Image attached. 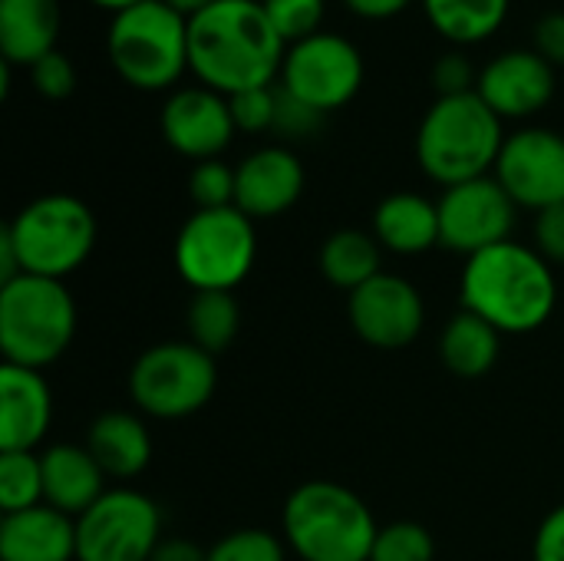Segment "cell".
Returning a JSON list of instances; mask_svg holds the SVG:
<instances>
[{"mask_svg": "<svg viewBox=\"0 0 564 561\" xmlns=\"http://www.w3.org/2000/svg\"><path fill=\"white\" fill-rule=\"evenodd\" d=\"M231 106V119L238 126V132H268L274 129V112H278V86H258V89H245L228 96Z\"/></svg>", "mask_w": 564, "mask_h": 561, "instance_id": "d6a6232c", "label": "cell"}, {"mask_svg": "<svg viewBox=\"0 0 564 561\" xmlns=\"http://www.w3.org/2000/svg\"><path fill=\"white\" fill-rule=\"evenodd\" d=\"M261 3H264V13L274 23L278 36L288 46L321 33L324 0H261Z\"/></svg>", "mask_w": 564, "mask_h": 561, "instance_id": "4dcf8cb0", "label": "cell"}, {"mask_svg": "<svg viewBox=\"0 0 564 561\" xmlns=\"http://www.w3.org/2000/svg\"><path fill=\"white\" fill-rule=\"evenodd\" d=\"M172 10H178L185 20H192L195 13H202V10H208L212 3H218V0H165Z\"/></svg>", "mask_w": 564, "mask_h": 561, "instance_id": "b9f144b4", "label": "cell"}, {"mask_svg": "<svg viewBox=\"0 0 564 561\" xmlns=\"http://www.w3.org/2000/svg\"><path fill=\"white\" fill-rule=\"evenodd\" d=\"M235 185H238V172L221 159L195 162V169L188 175V195H192L195 208H231Z\"/></svg>", "mask_w": 564, "mask_h": 561, "instance_id": "1f68e13d", "label": "cell"}, {"mask_svg": "<svg viewBox=\"0 0 564 561\" xmlns=\"http://www.w3.org/2000/svg\"><path fill=\"white\" fill-rule=\"evenodd\" d=\"M476 93L499 119H529L555 96V66L535 50H506L479 73Z\"/></svg>", "mask_w": 564, "mask_h": 561, "instance_id": "2e32d148", "label": "cell"}, {"mask_svg": "<svg viewBox=\"0 0 564 561\" xmlns=\"http://www.w3.org/2000/svg\"><path fill=\"white\" fill-rule=\"evenodd\" d=\"M86 450L109 479H135L152 463V433L129 410H106L89 423Z\"/></svg>", "mask_w": 564, "mask_h": 561, "instance_id": "44dd1931", "label": "cell"}, {"mask_svg": "<svg viewBox=\"0 0 564 561\" xmlns=\"http://www.w3.org/2000/svg\"><path fill=\"white\" fill-rule=\"evenodd\" d=\"M159 126H162V136L172 145V152L195 159V162L218 159L238 132V126L231 119L228 96H221L208 86L175 89L162 106Z\"/></svg>", "mask_w": 564, "mask_h": 561, "instance_id": "9a60e30c", "label": "cell"}, {"mask_svg": "<svg viewBox=\"0 0 564 561\" xmlns=\"http://www.w3.org/2000/svg\"><path fill=\"white\" fill-rule=\"evenodd\" d=\"M532 559L535 561H564V506L555 513H549L535 532V546H532Z\"/></svg>", "mask_w": 564, "mask_h": 561, "instance_id": "74e56055", "label": "cell"}, {"mask_svg": "<svg viewBox=\"0 0 564 561\" xmlns=\"http://www.w3.org/2000/svg\"><path fill=\"white\" fill-rule=\"evenodd\" d=\"M463 308L489 321L502 337L532 334L558 308L555 268L529 245L502 241L466 258L459 278Z\"/></svg>", "mask_w": 564, "mask_h": 561, "instance_id": "7a4b0ae2", "label": "cell"}, {"mask_svg": "<svg viewBox=\"0 0 564 561\" xmlns=\"http://www.w3.org/2000/svg\"><path fill=\"white\" fill-rule=\"evenodd\" d=\"M59 0H0V53L10 66H33L56 50Z\"/></svg>", "mask_w": 564, "mask_h": 561, "instance_id": "603a6c76", "label": "cell"}, {"mask_svg": "<svg viewBox=\"0 0 564 561\" xmlns=\"http://www.w3.org/2000/svg\"><path fill=\"white\" fill-rule=\"evenodd\" d=\"M0 561H76V519L46 503L3 516Z\"/></svg>", "mask_w": 564, "mask_h": 561, "instance_id": "ffe728a7", "label": "cell"}, {"mask_svg": "<svg viewBox=\"0 0 564 561\" xmlns=\"http://www.w3.org/2000/svg\"><path fill=\"white\" fill-rule=\"evenodd\" d=\"M350 13L364 17V20H390L397 13H403L413 0H344Z\"/></svg>", "mask_w": 564, "mask_h": 561, "instance_id": "ab89813d", "label": "cell"}, {"mask_svg": "<svg viewBox=\"0 0 564 561\" xmlns=\"http://www.w3.org/2000/svg\"><path fill=\"white\" fill-rule=\"evenodd\" d=\"M175 271L192 291H235L258 261V231L241 208H195L175 235Z\"/></svg>", "mask_w": 564, "mask_h": 561, "instance_id": "ba28073f", "label": "cell"}, {"mask_svg": "<svg viewBox=\"0 0 564 561\" xmlns=\"http://www.w3.org/2000/svg\"><path fill=\"white\" fill-rule=\"evenodd\" d=\"M241 331V304L235 291H195L188 304V341L205 354H225Z\"/></svg>", "mask_w": 564, "mask_h": 561, "instance_id": "4316f807", "label": "cell"}, {"mask_svg": "<svg viewBox=\"0 0 564 561\" xmlns=\"http://www.w3.org/2000/svg\"><path fill=\"white\" fill-rule=\"evenodd\" d=\"M76 301L56 278L20 274L0 284V350L3 364L46 370L76 337Z\"/></svg>", "mask_w": 564, "mask_h": 561, "instance_id": "5b68a950", "label": "cell"}, {"mask_svg": "<svg viewBox=\"0 0 564 561\" xmlns=\"http://www.w3.org/2000/svg\"><path fill=\"white\" fill-rule=\"evenodd\" d=\"M499 185L519 208L535 215L564 202V136L555 129L529 126L506 136L499 162L492 169Z\"/></svg>", "mask_w": 564, "mask_h": 561, "instance_id": "4fadbf2b", "label": "cell"}, {"mask_svg": "<svg viewBox=\"0 0 564 561\" xmlns=\"http://www.w3.org/2000/svg\"><path fill=\"white\" fill-rule=\"evenodd\" d=\"M502 354V334L473 311H459L440 334V360L459 380L486 377Z\"/></svg>", "mask_w": 564, "mask_h": 561, "instance_id": "cb8c5ba5", "label": "cell"}, {"mask_svg": "<svg viewBox=\"0 0 564 561\" xmlns=\"http://www.w3.org/2000/svg\"><path fill=\"white\" fill-rule=\"evenodd\" d=\"M479 76L473 73V63L463 53H443L433 66V86L440 96H466L476 93Z\"/></svg>", "mask_w": 564, "mask_h": 561, "instance_id": "d590c367", "label": "cell"}, {"mask_svg": "<svg viewBox=\"0 0 564 561\" xmlns=\"http://www.w3.org/2000/svg\"><path fill=\"white\" fill-rule=\"evenodd\" d=\"M208 561H288V542L268 529H235L208 549Z\"/></svg>", "mask_w": 564, "mask_h": 561, "instance_id": "f546056e", "label": "cell"}, {"mask_svg": "<svg viewBox=\"0 0 564 561\" xmlns=\"http://www.w3.org/2000/svg\"><path fill=\"white\" fill-rule=\"evenodd\" d=\"M364 86V56L340 33H314L284 53L281 89L297 96L317 112L347 106Z\"/></svg>", "mask_w": 564, "mask_h": 561, "instance_id": "8fae6325", "label": "cell"}, {"mask_svg": "<svg viewBox=\"0 0 564 561\" xmlns=\"http://www.w3.org/2000/svg\"><path fill=\"white\" fill-rule=\"evenodd\" d=\"M440 205V245L456 255H479L502 241H512L519 205L499 185L496 175H482L443 192Z\"/></svg>", "mask_w": 564, "mask_h": 561, "instance_id": "7c38bea8", "label": "cell"}, {"mask_svg": "<svg viewBox=\"0 0 564 561\" xmlns=\"http://www.w3.org/2000/svg\"><path fill=\"white\" fill-rule=\"evenodd\" d=\"M535 53L552 66H564V10H552L535 23Z\"/></svg>", "mask_w": 564, "mask_h": 561, "instance_id": "f35d334b", "label": "cell"}, {"mask_svg": "<svg viewBox=\"0 0 564 561\" xmlns=\"http://www.w3.org/2000/svg\"><path fill=\"white\" fill-rule=\"evenodd\" d=\"M535 251L552 268L564 265V202L535 215Z\"/></svg>", "mask_w": 564, "mask_h": 561, "instance_id": "8d00e7d4", "label": "cell"}, {"mask_svg": "<svg viewBox=\"0 0 564 561\" xmlns=\"http://www.w3.org/2000/svg\"><path fill=\"white\" fill-rule=\"evenodd\" d=\"M218 364L192 341H162L142 350L129 370L132 403L155 420H185L212 403Z\"/></svg>", "mask_w": 564, "mask_h": 561, "instance_id": "9c48e42d", "label": "cell"}, {"mask_svg": "<svg viewBox=\"0 0 564 561\" xmlns=\"http://www.w3.org/2000/svg\"><path fill=\"white\" fill-rule=\"evenodd\" d=\"M30 79H33V89L43 96V99H69L73 89H76V66L66 53L53 50L46 56H40L33 66H30Z\"/></svg>", "mask_w": 564, "mask_h": 561, "instance_id": "836d02e7", "label": "cell"}, {"mask_svg": "<svg viewBox=\"0 0 564 561\" xmlns=\"http://www.w3.org/2000/svg\"><path fill=\"white\" fill-rule=\"evenodd\" d=\"M43 503V466L36 453H0V509L3 516Z\"/></svg>", "mask_w": 564, "mask_h": 561, "instance_id": "83f0119b", "label": "cell"}, {"mask_svg": "<svg viewBox=\"0 0 564 561\" xmlns=\"http://www.w3.org/2000/svg\"><path fill=\"white\" fill-rule=\"evenodd\" d=\"M281 532L301 561H370L380 526L354 489L334 479H311L291 489Z\"/></svg>", "mask_w": 564, "mask_h": 561, "instance_id": "3957f363", "label": "cell"}, {"mask_svg": "<svg viewBox=\"0 0 564 561\" xmlns=\"http://www.w3.org/2000/svg\"><path fill=\"white\" fill-rule=\"evenodd\" d=\"M43 466V503L69 519H79L106 493V473L96 456L76 443H53L40 453Z\"/></svg>", "mask_w": 564, "mask_h": 561, "instance_id": "d6986e66", "label": "cell"}, {"mask_svg": "<svg viewBox=\"0 0 564 561\" xmlns=\"http://www.w3.org/2000/svg\"><path fill=\"white\" fill-rule=\"evenodd\" d=\"M53 423V390L43 370L0 364V453H36Z\"/></svg>", "mask_w": 564, "mask_h": 561, "instance_id": "ac0fdd59", "label": "cell"}, {"mask_svg": "<svg viewBox=\"0 0 564 561\" xmlns=\"http://www.w3.org/2000/svg\"><path fill=\"white\" fill-rule=\"evenodd\" d=\"M512 0H423V10L449 43H482L509 17Z\"/></svg>", "mask_w": 564, "mask_h": 561, "instance_id": "484cf974", "label": "cell"}, {"mask_svg": "<svg viewBox=\"0 0 564 561\" xmlns=\"http://www.w3.org/2000/svg\"><path fill=\"white\" fill-rule=\"evenodd\" d=\"M284 53L261 0H218L188 20V69L221 96L274 86Z\"/></svg>", "mask_w": 564, "mask_h": 561, "instance_id": "6da1fadb", "label": "cell"}, {"mask_svg": "<svg viewBox=\"0 0 564 561\" xmlns=\"http://www.w3.org/2000/svg\"><path fill=\"white\" fill-rule=\"evenodd\" d=\"M162 542L159 506L129 486L106 489L76 519V561H149Z\"/></svg>", "mask_w": 564, "mask_h": 561, "instance_id": "30bf717a", "label": "cell"}, {"mask_svg": "<svg viewBox=\"0 0 564 561\" xmlns=\"http://www.w3.org/2000/svg\"><path fill=\"white\" fill-rule=\"evenodd\" d=\"M89 3H96V7H102V10H109V13L116 17V13H122V10H129V7H135V3H142V0H89Z\"/></svg>", "mask_w": 564, "mask_h": 561, "instance_id": "7bdbcfd3", "label": "cell"}, {"mask_svg": "<svg viewBox=\"0 0 564 561\" xmlns=\"http://www.w3.org/2000/svg\"><path fill=\"white\" fill-rule=\"evenodd\" d=\"M506 145L502 119L479 93L436 96L416 132V162L443 188L482 179L496 169Z\"/></svg>", "mask_w": 564, "mask_h": 561, "instance_id": "277c9868", "label": "cell"}, {"mask_svg": "<svg viewBox=\"0 0 564 561\" xmlns=\"http://www.w3.org/2000/svg\"><path fill=\"white\" fill-rule=\"evenodd\" d=\"M106 53L129 86L169 89L188 69V20L165 0H142L109 20Z\"/></svg>", "mask_w": 564, "mask_h": 561, "instance_id": "8992f818", "label": "cell"}, {"mask_svg": "<svg viewBox=\"0 0 564 561\" xmlns=\"http://www.w3.org/2000/svg\"><path fill=\"white\" fill-rule=\"evenodd\" d=\"M373 238L403 258L426 255L440 245V205L420 192H393L373 212Z\"/></svg>", "mask_w": 564, "mask_h": 561, "instance_id": "7402d4cb", "label": "cell"}, {"mask_svg": "<svg viewBox=\"0 0 564 561\" xmlns=\"http://www.w3.org/2000/svg\"><path fill=\"white\" fill-rule=\"evenodd\" d=\"M370 561H436V542L420 522H390L380 526Z\"/></svg>", "mask_w": 564, "mask_h": 561, "instance_id": "f1b7e54d", "label": "cell"}, {"mask_svg": "<svg viewBox=\"0 0 564 561\" xmlns=\"http://www.w3.org/2000/svg\"><path fill=\"white\" fill-rule=\"evenodd\" d=\"M317 265H321V274L334 288L354 294L357 288H364L383 271V248L370 231L337 228L334 235L324 238Z\"/></svg>", "mask_w": 564, "mask_h": 561, "instance_id": "d4e9b609", "label": "cell"}, {"mask_svg": "<svg viewBox=\"0 0 564 561\" xmlns=\"http://www.w3.org/2000/svg\"><path fill=\"white\" fill-rule=\"evenodd\" d=\"M149 561H208V549H198L188 539H162Z\"/></svg>", "mask_w": 564, "mask_h": 561, "instance_id": "60d3db41", "label": "cell"}, {"mask_svg": "<svg viewBox=\"0 0 564 561\" xmlns=\"http://www.w3.org/2000/svg\"><path fill=\"white\" fill-rule=\"evenodd\" d=\"M235 208H241L251 222L278 218L297 205L304 195V165L291 149L268 145L238 162Z\"/></svg>", "mask_w": 564, "mask_h": 561, "instance_id": "e0dca14e", "label": "cell"}, {"mask_svg": "<svg viewBox=\"0 0 564 561\" xmlns=\"http://www.w3.org/2000/svg\"><path fill=\"white\" fill-rule=\"evenodd\" d=\"M354 334L377 350H403L423 334L426 304L413 281L380 271L373 281L347 294Z\"/></svg>", "mask_w": 564, "mask_h": 561, "instance_id": "5bb4252c", "label": "cell"}, {"mask_svg": "<svg viewBox=\"0 0 564 561\" xmlns=\"http://www.w3.org/2000/svg\"><path fill=\"white\" fill-rule=\"evenodd\" d=\"M321 122H324V112L311 109L307 103H301L297 96H291L288 89H281V86H278L274 132L301 139V136H311V132H317V129H321Z\"/></svg>", "mask_w": 564, "mask_h": 561, "instance_id": "e575fe53", "label": "cell"}, {"mask_svg": "<svg viewBox=\"0 0 564 561\" xmlns=\"http://www.w3.org/2000/svg\"><path fill=\"white\" fill-rule=\"evenodd\" d=\"M23 274L66 281L86 265L96 245L93 208L66 192H50L26 202L10 225H3Z\"/></svg>", "mask_w": 564, "mask_h": 561, "instance_id": "52a82bcc", "label": "cell"}]
</instances>
